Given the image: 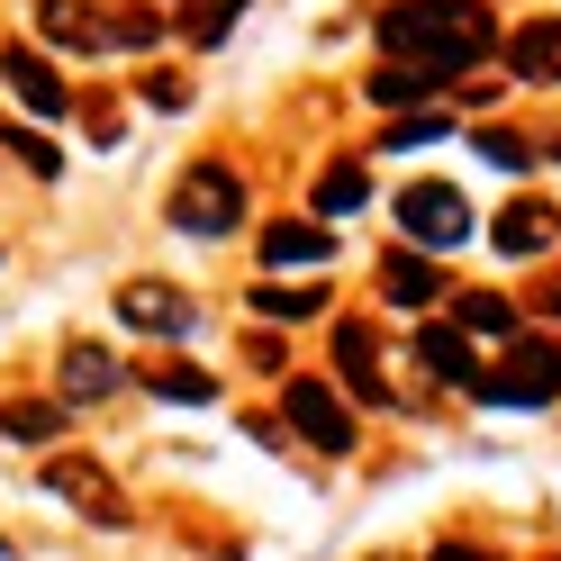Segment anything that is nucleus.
<instances>
[{
	"label": "nucleus",
	"mask_w": 561,
	"mask_h": 561,
	"mask_svg": "<svg viewBox=\"0 0 561 561\" xmlns=\"http://www.w3.org/2000/svg\"><path fill=\"white\" fill-rule=\"evenodd\" d=\"M453 327H471V335H507V327H516V308H507L499 290H471L462 308H453Z\"/></svg>",
	"instance_id": "obj_24"
},
{
	"label": "nucleus",
	"mask_w": 561,
	"mask_h": 561,
	"mask_svg": "<svg viewBox=\"0 0 561 561\" xmlns=\"http://www.w3.org/2000/svg\"><path fill=\"white\" fill-rule=\"evenodd\" d=\"M535 308H543V318H561V272H552L543 290H535Z\"/></svg>",
	"instance_id": "obj_30"
},
{
	"label": "nucleus",
	"mask_w": 561,
	"mask_h": 561,
	"mask_svg": "<svg viewBox=\"0 0 561 561\" xmlns=\"http://www.w3.org/2000/svg\"><path fill=\"white\" fill-rule=\"evenodd\" d=\"M118 318H127V327H146V335H182V327H191V299H172V290H146V280H127V290H118Z\"/></svg>",
	"instance_id": "obj_16"
},
{
	"label": "nucleus",
	"mask_w": 561,
	"mask_h": 561,
	"mask_svg": "<svg viewBox=\"0 0 561 561\" xmlns=\"http://www.w3.org/2000/svg\"><path fill=\"white\" fill-rule=\"evenodd\" d=\"M280 426H299L308 453H354V444H363L354 408H344L327 380H290V390H280Z\"/></svg>",
	"instance_id": "obj_5"
},
{
	"label": "nucleus",
	"mask_w": 561,
	"mask_h": 561,
	"mask_svg": "<svg viewBox=\"0 0 561 561\" xmlns=\"http://www.w3.org/2000/svg\"><path fill=\"white\" fill-rule=\"evenodd\" d=\"M335 371H344V390H354V399H390V390H380V335L363 327V318H344L335 327Z\"/></svg>",
	"instance_id": "obj_13"
},
{
	"label": "nucleus",
	"mask_w": 561,
	"mask_h": 561,
	"mask_svg": "<svg viewBox=\"0 0 561 561\" xmlns=\"http://www.w3.org/2000/svg\"><path fill=\"white\" fill-rule=\"evenodd\" d=\"M172 227L182 236H236L244 227V182L227 163H191L182 182H172Z\"/></svg>",
	"instance_id": "obj_4"
},
{
	"label": "nucleus",
	"mask_w": 561,
	"mask_h": 561,
	"mask_svg": "<svg viewBox=\"0 0 561 561\" xmlns=\"http://www.w3.org/2000/svg\"><path fill=\"white\" fill-rule=\"evenodd\" d=\"M380 46L399 64H426V73H471V64L499 55V27H489L480 0H390L380 10Z\"/></svg>",
	"instance_id": "obj_1"
},
{
	"label": "nucleus",
	"mask_w": 561,
	"mask_h": 561,
	"mask_svg": "<svg viewBox=\"0 0 561 561\" xmlns=\"http://www.w3.org/2000/svg\"><path fill=\"white\" fill-rule=\"evenodd\" d=\"M507 73L516 82H561V19H525L507 37Z\"/></svg>",
	"instance_id": "obj_14"
},
{
	"label": "nucleus",
	"mask_w": 561,
	"mask_h": 561,
	"mask_svg": "<svg viewBox=\"0 0 561 561\" xmlns=\"http://www.w3.org/2000/svg\"><path fill=\"white\" fill-rule=\"evenodd\" d=\"M363 199H371V172H363V163H327L318 191H308V208H327V218H354Z\"/></svg>",
	"instance_id": "obj_19"
},
{
	"label": "nucleus",
	"mask_w": 561,
	"mask_h": 561,
	"mask_svg": "<svg viewBox=\"0 0 561 561\" xmlns=\"http://www.w3.org/2000/svg\"><path fill=\"white\" fill-rule=\"evenodd\" d=\"M435 136H453V118L416 110V118H390V136H380V146H435Z\"/></svg>",
	"instance_id": "obj_26"
},
{
	"label": "nucleus",
	"mask_w": 561,
	"mask_h": 561,
	"mask_svg": "<svg viewBox=\"0 0 561 561\" xmlns=\"http://www.w3.org/2000/svg\"><path fill=\"white\" fill-rule=\"evenodd\" d=\"M471 146H480L489 163H499V172H525V163H535V154H543V146H535V136H516V127H480V136H471Z\"/></svg>",
	"instance_id": "obj_23"
},
{
	"label": "nucleus",
	"mask_w": 561,
	"mask_h": 561,
	"mask_svg": "<svg viewBox=\"0 0 561 561\" xmlns=\"http://www.w3.org/2000/svg\"><path fill=\"white\" fill-rule=\"evenodd\" d=\"M426 561H499V552H480V543H435Z\"/></svg>",
	"instance_id": "obj_29"
},
{
	"label": "nucleus",
	"mask_w": 561,
	"mask_h": 561,
	"mask_svg": "<svg viewBox=\"0 0 561 561\" xmlns=\"http://www.w3.org/2000/svg\"><path fill=\"white\" fill-rule=\"evenodd\" d=\"M254 308H263L272 327H299V318H318V308H327V280H299V290H290V280H263Z\"/></svg>",
	"instance_id": "obj_20"
},
{
	"label": "nucleus",
	"mask_w": 561,
	"mask_h": 561,
	"mask_svg": "<svg viewBox=\"0 0 561 561\" xmlns=\"http://www.w3.org/2000/svg\"><path fill=\"white\" fill-rule=\"evenodd\" d=\"M236 19H244V0H199V10H191V46H227Z\"/></svg>",
	"instance_id": "obj_25"
},
{
	"label": "nucleus",
	"mask_w": 561,
	"mask_h": 561,
	"mask_svg": "<svg viewBox=\"0 0 561 561\" xmlns=\"http://www.w3.org/2000/svg\"><path fill=\"white\" fill-rule=\"evenodd\" d=\"M416 363H426L444 390H480V371H489V363L471 354V327H444V318L416 327Z\"/></svg>",
	"instance_id": "obj_7"
},
{
	"label": "nucleus",
	"mask_w": 561,
	"mask_h": 561,
	"mask_svg": "<svg viewBox=\"0 0 561 561\" xmlns=\"http://www.w3.org/2000/svg\"><path fill=\"white\" fill-rule=\"evenodd\" d=\"M136 91H146V100H154V110H182V100H191V82H172V73H163V82L146 73V82H136Z\"/></svg>",
	"instance_id": "obj_28"
},
{
	"label": "nucleus",
	"mask_w": 561,
	"mask_h": 561,
	"mask_svg": "<svg viewBox=\"0 0 561 561\" xmlns=\"http://www.w3.org/2000/svg\"><path fill=\"white\" fill-rule=\"evenodd\" d=\"M399 227H408V244H462L471 236V199L453 191V182H408L399 191Z\"/></svg>",
	"instance_id": "obj_6"
},
{
	"label": "nucleus",
	"mask_w": 561,
	"mask_h": 561,
	"mask_svg": "<svg viewBox=\"0 0 561 561\" xmlns=\"http://www.w3.org/2000/svg\"><path fill=\"white\" fill-rule=\"evenodd\" d=\"M363 91H371V110H380V118H416V110L444 91V73H426V64H380Z\"/></svg>",
	"instance_id": "obj_11"
},
{
	"label": "nucleus",
	"mask_w": 561,
	"mask_h": 561,
	"mask_svg": "<svg viewBox=\"0 0 561 561\" xmlns=\"http://www.w3.org/2000/svg\"><path fill=\"white\" fill-rule=\"evenodd\" d=\"M552 236H561V208H543V199H516V208H499V227H489V244H499L507 263L552 254Z\"/></svg>",
	"instance_id": "obj_9"
},
{
	"label": "nucleus",
	"mask_w": 561,
	"mask_h": 561,
	"mask_svg": "<svg viewBox=\"0 0 561 561\" xmlns=\"http://www.w3.org/2000/svg\"><path fill=\"white\" fill-rule=\"evenodd\" d=\"M146 390L172 399V408H208V399H218V380L191 371V363H146Z\"/></svg>",
	"instance_id": "obj_21"
},
{
	"label": "nucleus",
	"mask_w": 561,
	"mask_h": 561,
	"mask_svg": "<svg viewBox=\"0 0 561 561\" xmlns=\"http://www.w3.org/2000/svg\"><path fill=\"white\" fill-rule=\"evenodd\" d=\"M327 254H335L327 218H280V227H263V263H272V272H290V263H327Z\"/></svg>",
	"instance_id": "obj_15"
},
{
	"label": "nucleus",
	"mask_w": 561,
	"mask_h": 561,
	"mask_svg": "<svg viewBox=\"0 0 561 561\" xmlns=\"http://www.w3.org/2000/svg\"><path fill=\"white\" fill-rule=\"evenodd\" d=\"M64 426H73V416H64V399H10V408H0V435H10V444H55Z\"/></svg>",
	"instance_id": "obj_17"
},
{
	"label": "nucleus",
	"mask_w": 561,
	"mask_h": 561,
	"mask_svg": "<svg viewBox=\"0 0 561 561\" xmlns=\"http://www.w3.org/2000/svg\"><path fill=\"white\" fill-rule=\"evenodd\" d=\"M0 561H10V535H0Z\"/></svg>",
	"instance_id": "obj_31"
},
{
	"label": "nucleus",
	"mask_w": 561,
	"mask_h": 561,
	"mask_svg": "<svg viewBox=\"0 0 561 561\" xmlns=\"http://www.w3.org/2000/svg\"><path fill=\"white\" fill-rule=\"evenodd\" d=\"M435 263H426V244H390V254H380V299L390 308H435Z\"/></svg>",
	"instance_id": "obj_10"
},
{
	"label": "nucleus",
	"mask_w": 561,
	"mask_h": 561,
	"mask_svg": "<svg viewBox=\"0 0 561 561\" xmlns=\"http://www.w3.org/2000/svg\"><path fill=\"white\" fill-rule=\"evenodd\" d=\"M471 399H480V408H552V399H561V344H552V335H516L507 354L480 371Z\"/></svg>",
	"instance_id": "obj_2"
},
{
	"label": "nucleus",
	"mask_w": 561,
	"mask_h": 561,
	"mask_svg": "<svg viewBox=\"0 0 561 561\" xmlns=\"http://www.w3.org/2000/svg\"><path fill=\"white\" fill-rule=\"evenodd\" d=\"M244 363H254V371H280V363H290V344H280V335H254V344H244Z\"/></svg>",
	"instance_id": "obj_27"
},
{
	"label": "nucleus",
	"mask_w": 561,
	"mask_h": 561,
	"mask_svg": "<svg viewBox=\"0 0 561 561\" xmlns=\"http://www.w3.org/2000/svg\"><path fill=\"white\" fill-rule=\"evenodd\" d=\"M0 146H10L27 172H37V182H55V172H64V154H55V136H46V127H0Z\"/></svg>",
	"instance_id": "obj_22"
},
{
	"label": "nucleus",
	"mask_w": 561,
	"mask_h": 561,
	"mask_svg": "<svg viewBox=\"0 0 561 561\" xmlns=\"http://www.w3.org/2000/svg\"><path fill=\"white\" fill-rule=\"evenodd\" d=\"M0 73H10V91H19L37 118H64V100H73V91H64V73H55L37 46H10V55H0Z\"/></svg>",
	"instance_id": "obj_12"
},
{
	"label": "nucleus",
	"mask_w": 561,
	"mask_h": 561,
	"mask_svg": "<svg viewBox=\"0 0 561 561\" xmlns=\"http://www.w3.org/2000/svg\"><path fill=\"white\" fill-rule=\"evenodd\" d=\"M46 489H55L64 507H82L91 525H127V499L110 489V471H100V462H46Z\"/></svg>",
	"instance_id": "obj_8"
},
{
	"label": "nucleus",
	"mask_w": 561,
	"mask_h": 561,
	"mask_svg": "<svg viewBox=\"0 0 561 561\" xmlns=\"http://www.w3.org/2000/svg\"><path fill=\"white\" fill-rule=\"evenodd\" d=\"M37 19H46V37H55V46H82V55H118V46H154V37H163V19H154V10L100 19V10H82V0H37Z\"/></svg>",
	"instance_id": "obj_3"
},
{
	"label": "nucleus",
	"mask_w": 561,
	"mask_h": 561,
	"mask_svg": "<svg viewBox=\"0 0 561 561\" xmlns=\"http://www.w3.org/2000/svg\"><path fill=\"white\" fill-rule=\"evenodd\" d=\"M118 363H110V344H73V354H64V399H110L118 390Z\"/></svg>",
	"instance_id": "obj_18"
}]
</instances>
